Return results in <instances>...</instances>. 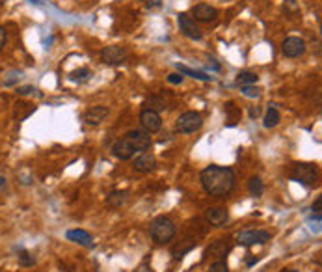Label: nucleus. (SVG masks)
<instances>
[{"label": "nucleus", "mask_w": 322, "mask_h": 272, "mask_svg": "<svg viewBox=\"0 0 322 272\" xmlns=\"http://www.w3.org/2000/svg\"><path fill=\"white\" fill-rule=\"evenodd\" d=\"M270 241V233L264 230H248L240 231L237 235V242L242 246H254V244H264Z\"/></svg>", "instance_id": "obj_5"}, {"label": "nucleus", "mask_w": 322, "mask_h": 272, "mask_svg": "<svg viewBox=\"0 0 322 272\" xmlns=\"http://www.w3.org/2000/svg\"><path fill=\"white\" fill-rule=\"evenodd\" d=\"M106 116H108V108H106V106H91L90 110H86L84 112L82 120H84L86 125L95 127V125H99L101 121L105 120Z\"/></svg>", "instance_id": "obj_15"}, {"label": "nucleus", "mask_w": 322, "mask_h": 272, "mask_svg": "<svg viewBox=\"0 0 322 272\" xmlns=\"http://www.w3.org/2000/svg\"><path fill=\"white\" fill-rule=\"evenodd\" d=\"M201 185L207 192L211 196H216V198H226L227 194L235 189V172L231 168H224V166H209L205 168L200 175Z\"/></svg>", "instance_id": "obj_1"}, {"label": "nucleus", "mask_w": 322, "mask_h": 272, "mask_svg": "<svg viewBox=\"0 0 322 272\" xmlns=\"http://www.w3.org/2000/svg\"><path fill=\"white\" fill-rule=\"evenodd\" d=\"M143 106H145V110H153V112H160V110L166 108V103H164L162 99H159V97H151L149 101H145V103H143Z\"/></svg>", "instance_id": "obj_24"}, {"label": "nucleus", "mask_w": 322, "mask_h": 272, "mask_svg": "<svg viewBox=\"0 0 322 272\" xmlns=\"http://www.w3.org/2000/svg\"><path fill=\"white\" fill-rule=\"evenodd\" d=\"M127 51L123 47H117V45H112V47H105L101 51V60L108 65H119L127 60Z\"/></svg>", "instance_id": "obj_7"}, {"label": "nucleus", "mask_w": 322, "mask_h": 272, "mask_svg": "<svg viewBox=\"0 0 322 272\" xmlns=\"http://www.w3.org/2000/svg\"><path fill=\"white\" fill-rule=\"evenodd\" d=\"M4 185H6V179L2 177V175H0V190L4 189Z\"/></svg>", "instance_id": "obj_35"}, {"label": "nucleus", "mask_w": 322, "mask_h": 272, "mask_svg": "<svg viewBox=\"0 0 322 272\" xmlns=\"http://www.w3.org/2000/svg\"><path fill=\"white\" fill-rule=\"evenodd\" d=\"M88 77H91V73H90V69H86V67L77 69V71L71 73V80H77V82H82V80H86Z\"/></svg>", "instance_id": "obj_26"}, {"label": "nucleus", "mask_w": 322, "mask_h": 272, "mask_svg": "<svg viewBox=\"0 0 322 272\" xmlns=\"http://www.w3.org/2000/svg\"><path fill=\"white\" fill-rule=\"evenodd\" d=\"M322 196H317V199H315V203H313V213H318V215H322Z\"/></svg>", "instance_id": "obj_32"}, {"label": "nucleus", "mask_w": 322, "mask_h": 272, "mask_svg": "<svg viewBox=\"0 0 322 272\" xmlns=\"http://www.w3.org/2000/svg\"><path fill=\"white\" fill-rule=\"evenodd\" d=\"M17 257H19V265H21V267H32L34 263H36V257L27 250H21Z\"/></svg>", "instance_id": "obj_25"}, {"label": "nucleus", "mask_w": 322, "mask_h": 272, "mask_svg": "<svg viewBox=\"0 0 322 272\" xmlns=\"http://www.w3.org/2000/svg\"><path fill=\"white\" fill-rule=\"evenodd\" d=\"M246 97H252V99H255V97H259L261 95V89L257 88V86H254V84H248V86H242V89H240Z\"/></svg>", "instance_id": "obj_27"}, {"label": "nucleus", "mask_w": 322, "mask_h": 272, "mask_svg": "<svg viewBox=\"0 0 322 272\" xmlns=\"http://www.w3.org/2000/svg\"><path fill=\"white\" fill-rule=\"evenodd\" d=\"M205 218L207 222H211L212 225L222 228L224 224H227V220H229V213H227V209H224V207H211V209L205 211Z\"/></svg>", "instance_id": "obj_16"}, {"label": "nucleus", "mask_w": 322, "mask_h": 272, "mask_svg": "<svg viewBox=\"0 0 322 272\" xmlns=\"http://www.w3.org/2000/svg\"><path fill=\"white\" fill-rule=\"evenodd\" d=\"M30 2H34V4H39V0H30Z\"/></svg>", "instance_id": "obj_36"}, {"label": "nucleus", "mask_w": 322, "mask_h": 272, "mask_svg": "<svg viewBox=\"0 0 322 272\" xmlns=\"http://www.w3.org/2000/svg\"><path fill=\"white\" fill-rule=\"evenodd\" d=\"M140 123L142 127L145 129V132H157L160 131V127H162V120H160V114L159 112H153V110H142V114H140Z\"/></svg>", "instance_id": "obj_10"}, {"label": "nucleus", "mask_w": 322, "mask_h": 272, "mask_svg": "<svg viewBox=\"0 0 322 272\" xmlns=\"http://www.w3.org/2000/svg\"><path fill=\"white\" fill-rule=\"evenodd\" d=\"M195 246V241H192V239H186V241H181L177 246H174V250H171V256H174L175 261H181L183 257L188 254V252L192 250Z\"/></svg>", "instance_id": "obj_18"}, {"label": "nucleus", "mask_w": 322, "mask_h": 272, "mask_svg": "<svg viewBox=\"0 0 322 272\" xmlns=\"http://www.w3.org/2000/svg\"><path fill=\"white\" fill-rule=\"evenodd\" d=\"M149 233H151V239H153L157 244H166L175 237V225L174 222L166 216H157V218L151 222V228H149Z\"/></svg>", "instance_id": "obj_3"}, {"label": "nucleus", "mask_w": 322, "mask_h": 272, "mask_svg": "<svg viewBox=\"0 0 322 272\" xmlns=\"http://www.w3.org/2000/svg\"><path fill=\"white\" fill-rule=\"evenodd\" d=\"M248 190H250V194L254 196V198H261L263 196V192H264V187H263V181H261V177H252L250 179V183H248Z\"/></svg>", "instance_id": "obj_21"}, {"label": "nucleus", "mask_w": 322, "mask_h": 272, "mask_svg": "<svg viewBox=\"0 0 322 272\" xmlns=\"http://www.w3.org/2000/svg\"><path fill=\"white\" fill-rule=\"evenodd\" d=\"M259 261V257H252V259H248V261H246V265H248V267H252V265H254V263H257Z\"/></svg>", "instance_id": "obj_34"}, {"label": "nucleus", "mask_w": 322, "mask_h": 272, "mask_svg": "<svg viewBox=\"0 0 322 272\" xmlns=\"http://www.w3.org/2000/svg\"><path fill=\"white\" fill-rule=\"evenodd\" d=\"M201 125H203V120H201V116L194 110H188L185 114H181L177 118V123H175V129L183 134H190V132L200 131Z\"/></svg>", "instance_id": "obj_4"}, {"label": "nucleus", "mask_w": 322, "mask_h": 272, "mask_svg": "<svg viewBox=\"0 0 322 272\" xmlns=\"http://www.w3.org/2000/svg\"><path fill=\"white\" fill-rule=\"evenodd\" d=\"M177 21H179L181 32H183L186 37H190V39H195V41H200L201 37H203V34H201L200 27L195 25V21L192 19L190 15H188V13H179V15H177Z\"/></svg>", "instance_id": "obj_6"}, {"label": "nucleus", "mask_w": 322, "mask_h": 272, "mask_svg": "<svg viewBox=\"0 0 322 272\" xmlns=\"http://www.w3.org/2000/svg\"><path fill=\"white\" fill-rule=\"evenodd\" d=\"M125 138L129 140V144L132 146L134 151L143 153L151 147V136H149L145 131H131L125 134Z\"/></svg>", "instance_id": "obj_9"}, {"label": "nucleus", "mask_w": 322, "mask_h": 272, "mask_svg": "<svg viewBox=\"0 0 322 272\" xmlns=\"http://www.w3.org/2000/svg\"><path fill=\"white\" fill-rule=\"evenodd\" d=\"M281 53L285 54L287 58H298L306 53V41L296 36L287 37L283 45H281Z\"/></svg>", "instance_id": "obj_8"}, {"label": "nucleus", "mask_w": 322, "mask_h": 272, "mask_svg": "<svg viewBox=\"0 0 322 272\" xmlns=\"http://www.w3.org/2000/svg\"><path fill=\"white\" fill-rule=\"evenodd\" d=\"M6 45V30L2 27H0V51H2V47Z\"/></svg>", "instance_id": "obj_33"}, {"label": "nucleus", "mask_w": 322, "mask_h": 272, "mask_svg": "<svg viewBox=\"0 0 322 272\" xmlns=\"http://www.w3.org/2000/svg\"><path fill=\"white\" fill-rule=\"evenodd\" d=\"M229 252H231V244L227 242V239H218V241H214L205 250V254H203V261H205L209 256L216 257V259H224L226 254H229Z\"/></svg>", "instance_id": "obj_12"}, {"label": "nucleus", "mask_w": 322, "mask_h": 272, "mask_svg": "<svg viewBox=\"0 0 322 272\" xmlns=\"http://www.w3.org/2000/svg\"><path fill=\"white\" fill-rule=\"evenodd\" d=\"M21 77H22L21 71H10V73H8V79H4V86H11V84H15L17 80L21 79Z\"/></svg>", "instance_id": "obj_29"}, {"label": "nucleus", "mask_w": 322, "mask_h": 272, "mask_svg": "<svg viewBox=\"0 0 322 272\" xmlns=\"http://www.w3.org/2000/svg\"><path fill=\"white\" fill-rule=\"evenodd\" d=\"M192 17H194V21L211 22L218 17V10L212 8L211 4H197L192 8Z\"/></svg>", "instance_id": "obj_11"}, {"label": "nucleus", "mask_w": 322, "mask_h": 272, "mask_svg": "<svg viewBox=\"0 0 322 272\" xmlns=\"http://www.w3.org/2000/svg\"><path fill=\"white\" fill-rule=\"evenodd\" d=\"M280 120H281V116H280V112H278V108L270 106V108L266 110V116H264L263 125L266 127V129H272V127H276L278 123H280Z\"/></svg>", "instance_id": "obj_20"}, {"label": "nucleus", "mask_w": 322, "mask_h": 272, "mask_svg": "<svg viewBox=\"0 0 322 272\" xmlns=\"http://www.w3.org/2000/svg\"><path fill=\"white\" fill-rule=\"evenodd\" d=\"M209 272H229V267H227V263L224 261V259H216V261L209 267Z\"/></svg>", "instance_id": "obj_28"}, {"label": "nucleus", "mask_w": 322, "mask_h": 272, "mask_svg": "<svg viewBox=\"0 0 322 272\" xmlns=\"http://www.w3.org/2000/svg\"><path fill=\"white\" fill-rule=\"evenodd\" d=\"M289 177L296 183L304 185L306 189H311L318 183V170L311 163H298L290 168Z\"/></svg>", "instance_id": "obj_2"}, {"label": "nucleus", "mask_w": 322, "mask_h": 272, "mask_svg": "<svg viewBox=\"0 0 322 272\" xmlns=\"http://www.w3.org/2000/svg\"><path fill=\"white\" fill-rule=\"evenodd\" d=\"M177 69H179L181 75H188V77H192V79H197V80H211V77L205 73H201V71H195V69H190L186 67V65H181V63H177Z\"/></svg>", "instance_id": "obj_22"}, {"label": "nucleus", "mask_w": 322, "mask_h": 272, "mask_svg": "<svg viewBox=\"0 0 322 272\" xmlns=\"http://www.w3.org/2000/svg\"><path fill=\"white\" fill-rule=\"evenodd\" d=\"M185 80V77L181 73H171V75H168V82L169 84H181Z\"/></svg>", "instance_id": "obj_30"}, {"label": "nucleus", "mask_w": 322, "mask_h": 272, "mask_svg": "<svg viewBox=\"0 0 322 272\" xmlns=\"http://www.w3.org/2000/svg\"><path fill=\"white\" fill-rule=\"evenodd\" d=\"M259 80V77L252 71H242L237 75V84L238 86H248V84H255Z\"/></svg>", "instance_id": "obj_23"}, {"label": "nucleus", "mask_w": 322, "mask_h": 272, "mask_svg": "<svg viewBox=\"0 0 322 272\" xmlns=\"http://www.w3.org/2000/svg\"><path fill=\"white\" fill-rule=\"evenodd\" d=\"M65 237H67V241L77 242V244L84 246V248H93V239H91L90 233L84 230H69L67 233H65Z\"/></svg>", "instance_id": "obj_17"}, {"label": "nucleus", "mask_w": 322, "mask_h": 272, "mask_svg": "<svg viewBox=\"0 0 322 272\" xmlns=\"http://www.w3.org/2000/svg\"><path fill=\"white\" fill-rule=\"evenodd\" d=\"M134 149H132V146L129 144V140L123 136V138H119V140L112 146V155L116 158H119V161H129V158H132V155H134Z\"/></svg>", "instance_id": "obj_14"}, {"label": "nucleus", "mask_w": 322, "mask_h": 272, "mask_svg": "<svg viewBox=\"0 0 322 272\" xmlns=\"http://www.w3.org/2000/svg\"><path fill=\"white\" fill-rule=\"evenodd\" d=\"M127 198H129L127 190H114V192H110L106 196V203L110 205V207H114V209H119L127 201Z\"/></svg>", "instance_id": "obj_19"}, {"label": "nucleus", "mask_w": 322, "mask_h": 272, "mask_svg": "<svg viewBox=\"0 0 322 272\" xmlns=\"http://www.w3.org/2000/svg\"><path fill=\"white\" fill-rule=\"evenodd\" d=\"M36 92V88H32V86H22V88H17V94L19 95H30Z\"/></svg>", "instance_id": "obj_31"}, {"label": "nucleus", "mask_w": 322, "mask_h": 272, "mask_svg": "<svg viewBox=\"0 0 322 272\" xmlns=\"http://www.w3.org/2000/svg\"><path fill=\"white\" fill-rule=\"evenodd\" d=\"M132 166H134V170H136V172H140V173H149V172H153L155 166H157V158H155L151 153L143 151V153H140V155H138Z\"/></svg>", "instance_id": "obj_13"}]
</instances>
